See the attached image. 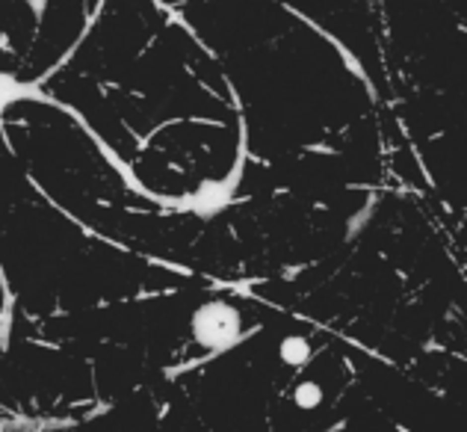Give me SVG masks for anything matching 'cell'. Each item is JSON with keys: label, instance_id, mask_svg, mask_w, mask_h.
<instances>
[{"label": "cell", "instance_id": "6da1fadb", "mask_svg": "<svg viewBox=\"0 0 467 432\" xmlns=\"http://www.w3.org/2000/svg\"><path fill=\"white\" fill-rule=\"evenodd\" d=\"M239 329H242V320H239V311L225 305V302H210L204 308H198L195 320H192V332L195 338L210 346V349H225L231 346L234 341L239 338Z\"/></svg>", "mask_w": 467, "mask_h": 432}, {"label": "cell", "instance_id": "7a4b0ae2", "mask_svg": "<svg viewBox=\"0 0 467 432\" xmlns=\"http://www.w3.org/2000/svg\"><path fill=\"white\" fill-rule=\"evenodd\" d=\"M308 355H311V341L305 338V335H287L281 344H278V358L284 361V364H305L308 361Z\"/></svg>", "mask_w": 467, "mask_h": 432}, {"label": "cell", "instance_id": "3957f363", "mask_svg": "<svg viewBox=\"0 0 467 432\" xmlns=\"http://www.w3.org/2000/svg\"><path fill=\"white\" fill-rule=\"evenodd\" d=\"M293 403H296L299 409H316V406L322 403V388H319L313 379H305V382L296 385V391H293Z\"/></svg>", "mask_w": 467, "mask_h": 432}]
</instances>
